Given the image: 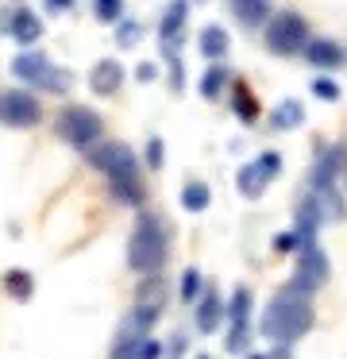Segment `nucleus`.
I'll return each mask as SVG.
<instances>
[{
  "label": "nucleus",
  "instance_id": "obj_1",
  "mask_svg": "<svg viewBox=\"0 0 347 359\" xmlns=\"http://www.w3.org/2000/svg\"><path fill=\"white\" fill-rule=\"evenodd\" d=\"M316 313H313V302H308V294L301 286H285L274 294V302L266 305V313H262V325L259 332L266 336V340L274 344H297L301 336L313 328Z\"/></svg>",
  "mask_w": 347,
  "mask_h": 359
},
{
  "label": "nucleus",
  "instance_id": "obj_2",
  "mask_svg": "<svg viewBox=\"0 0 347 359\" xmlns=\"http://www.w3.org/2000/svg\"><path fill=\"white\" fill-rule=\"evenodd\" d=\"M89 163L108 174V189L116 201L139 205L143 201V186H139V158L128 143H104V147L89 151Z\"/></svg>",
  "mask_w": 347,
  "mask_h": 359
},
{
  "label": "nucleus",
  "instance_id": "obj_3",
  "mask_svg": "<svg viewBox=\"0 0 347 359\" xmlns=\"http://www.w3.org/2000/svg\"><path fill=\"white\" fill-rule=\"evenodd\" d=\"M166 248H170V236H166L162 217L143 212V217H139V224H135V232H131V240H128V263H131V271L158 274L162 263H166Z\"/></svg>",
  "mask_w": 347,
  "mask_h": 359
},
{
  "label": "nucleus",
  "instance_id": "obj_4",
  "mask_svg": "<svg viewBox=\"0 0 347 359\" xmlns=\"http://www.w3.org/2000/svg\"><path fill=\"white\" fill-rule=\"evenodd\" d=\"M100 132H104L100 116H97L93 109H85V104H69V109L58 112V135L69 143V147L89 151L93 143L100 140Z\"/></svg>",
  "mask_w": 347,
  "mask_h": 359
},
{
  "label": "nucleus",
  "instance_id": "obj_5",
  "mask_svg": "<svg viewBox=\"0 0 347 359\" xmlns=\"http://www.w3.org/2000/svg\"><path fill=\"white\" fill-rule=\"evenodd\" d=\"M266 47L274 55H297L301 47H308V27L297 12H278L266 24Z\"/></svg>",
  "mask_w": 347,
  "mask_h": 359
},
{
  "label": "nucleus",
  "instance_id": "obj_6",
  "mask_svg": "<svg viewBox=\"0 0 347 359\" xmlns=\"http://www.w3.org/2000/svg\"><path fill=\"white\" fill-rule=\"evenodd\" d=\"M332 266H328V255L320 251V243L308 240L297 248V274H293V286H301L305 294H316V290L328 282Z\"/></svg>",
  "mask_w": 347,
  "mask_h": 359
},
{
  "label": "nucleus",
  "instance_id": "obj_7",
  "mask_svg": "<svg viewBox=\"0 0 347 359\" xmlns=\"http://www.w3.org/2000/svg\"><path fill=\"white\" fill-rule=\"evenodd\" d=\"M12 74H15V78H23V81H31V86L50 89V93H66V89H69V74L66 70H54L43 55H20L12 62Z\"/></svg>",
  "mask_w": 347,
  "mask_h": 359
},
{
  "label": "nucleus",
  "instance_id": "obj_8",
  "mask_svg": "<svg viewBox=\"0 0 347 359\" xmlns=\"http://www.w3.org/2000/svg\"><path fill=\"white\" fill-rule=\"evenodd\" d=\"M0 112H4V128H35L39 120H43L39 101L31 93H23V89H8Z\"/></svg>",
  "mask_w": 347,
  "mask_h": 359
},
{
  "label": "nucleus",
  "instance_id": "obj_9",
  "mask_svg": "<svg viewBox=\"0 0 347 359\" xmlns=\"http://www.w3.org/2000/svg\"><path fill=\"white\" fill-rule=\"evenodd\" d=\"M89 86H93V93L112 97L116 89L123 86V66L116 62V58H100V62L93 66V74H89Z\"/></svg>",
  "mask_w": 347,
  "mask_h": 359
},
{
  "label": "nucleus",
  "instance_id": "obj_10",
  "mask_svg": "<svg viewBox=\"0 0 347 359\" xmlns=\"http://www.w3.org/2000/svg\"><path fill=\"white\" fill-rule=\"evenodd\" d=\"M8 35H12L15 43H35L39 35H43V20L35 16L31 8H15L12 16H8Z\"/></svg>",
  "mask_w": 347,
  "mask_h": 359
},
{
  "label": "nucleus",
  "instance_id": "obj_11",
  "mask_svg": "<svg viewBox=\"0 0 347 359\" xmlns=\"http://www.w3.org/2000/svg\"><path fill=\"white\" fill-rule=\"evenodd\" d=\"M228 317V309H224V302L216 297V290H205V297L197 302V328L200 332H216L220 328V320Z\"/></svg>",
  "mask_w": 347,
  "mask_h": 359
},
{
  "label": "nucleus",
  "instance_id": "obj_12",
  "mask_svg": "<svg viewBox=\"0 0 347 359\" xmlns=\"http://www.w3.org/2000/svg\"><path fill=\"white\" fill-rule=\"evenodd\" d=\"M305 58H308L313 66H320V70H332V66L343 62V50H339L332 39H313V43L305 47Z\"/></svg>",
  "mask_w": 347,
  "mask_h": 359
},
{
  "label": "nucleus",
  "instance_id": "obj_13",
  "mask_svg": "<svg viewBox=\"0 0 347 359\" xmlns=\"http://www.w3.org/2000/svg\"><path fill=\"white\" fill-rule=\"evenodd\" d=\"M231 12H236L239 24L259 27L262 20H266V12H270V0H231Z\"/></svg>",
  "mask_w": 347,
  "mask_h": 359
},
{
  "label": "nucleus",
  "instance_id": "obj_14",
  "mask_svg": "<svg viewBox=\"0 0 347 359\" xmlns=\"http://www.w3.org/2000/svg\"><path fill=\"white\" fill-rule=\"evenodd\" d=\"M224 50H228V35H224L220 24H208L205 32H200V55L212 58V62H220Z\"/></svg>",
  "mask_w": 347,
  "mask_h": 359
},
{
  "label": "nucleus",
  "instance_id": "obj_15",
  "mask_svg": "<svg viewBox=\"0 0 347 359\" xmlns=\"http://www.w3.org/2000/svg\"><path fill=\"white\" fill-rule=\"evenodd\" d=\"M266 182H270V178L259 170V163H247L243 170H239V194L251 197V201H254V197H259L262 189H266Z\"/></svg>",
  "mask_w": 347,
  "mask_h": 359
},
{
  "label": "nucleus",
  "instance_id": "obj_16",
  "mask_svg": "<svg viewBox=\"0 0 347 359\" xmlns=\"http://www.w3.org/2000/svg\"><path fill=\"white\" fill-rule=\"evenodd\" d=\"M162 302H166V286H162V278L147 274V282H139V290H135V305H151V309H162Z\"/></svg>",
  "mask_w": 347,
  "mask_h": 359
},
{
  "label": "nucleus",
  "instance_id": "obj_17",
  "mask_svg": "<svg viewBox=\"0 0 347 359\" xmlns=\"http://www.w3.org/2000/svg\"><path fill=\"white\" fill-rule=\"evenodd\" d=\"M185 16H189V4H185V0H174V4L166 8V16H162V43L177 39V32H182Z\"/></svg>",
  "mask_w": 347,
  "mask_h": 359
},
{
  "label": "nucleus",
  "instance_id": "obj_18",
  "mask_svg": "<svg viewBox=\"0 0 347 359\" xmlns=\"http://www.w3.org/2000/svg\"><path fill=\"white\" fill-rule=\"evenodd\" d=\"M208 201H212V194H208V186H200V182H189V186L182 189V209L185 212H205Z\"/></svg>",
  "mask_w": 347,
  "mask_h": 359
},
{
  "label": "nucleus",
  "instance_id": "obj_19",
  "mask_svg": "<svg viewBox=\"0 0 347 359\" xmlns=\"http://www.w3.org/2000/svg\"><path fill=\"white\" fill-rule=\"evenodd\" d=\"M251 290L247 286H236V294H231V302H228V317H231V325H247V317H251Z\"/></svg>",
  "mask_w": 347,
  "mask_h": 359
},
{
  "label": "nucleus",
  "instance_id": "obj_20",
  "mask_svg": "<svg viewBox=\"0 0 347 359\" xmlns=\"http://www.w3.org/2000/svg\"><path fill=\"white\" fill-rule=\"evenodd\" d=\"M301 120H305V112H301V104L297 101H282L274 109V116H270V124L278 128V132H285V128H297Z\"/></svg>",
  "mask_w": 347,
  "mask_h": 359
},
{
  "label": "nucleus",
  "instance_id": "obj_21",
  "mask_svg": "<svg viewBox=\"0 0 347 359\" xmlns=\"http://www.w3.org/2000/svg\"><path fill=\"white\" fill-rule=\"evenodd\" d=\"M336 170H339V151H324L320 163H316V170H313V186H316V189H320V186H332Z\"/></svg>",
  "mask_w": 347,
  "mask_h": 359
},
{
  "label": "nucleus",
  "instance_id": "obj_22",
  "mask_svg": "<svg viewBox=\"0 0 347 359\" xmlns=\"http://www.w3.org/2000/svg\"><path fill=\"white\" fill-rule=\"evenodd\" d=\"M224 81H228V70H224V66H208L205 78H200V97H205V101H216Z\"/></svg>",
  "mask_w": 347,
  "mask_h": 359
},
{
  "label": "nucleus",
  "instance_id": "obj_23",
  "mask_svg": "<svg viewBox=\"0 0 347 359\" xmlns=\"http://www.w3.org/2000/svg\"><path fill=\"white\" fill-rule=\"evenodd\" d=\"M4 282H8V294L20 297V302H27V297L35 294V278H31L27 271H8Z\"/></svg>",
  "mask_w": 347,
  "mask_h": 359
},
{
  "label": "nucleus",
  "instance_id": "obj_24",
  "mask_svg": "<svg viewBox=\"0 0 347 359\" xmlns=\"http://www.w3.org/2000/svg\"><path fill=\"white\" fill-rule=\"evenodd\" d=\"M231 109H236L243 120H254V116H259V104H254V97H251V89H247V86H236V97H231Z\"/></svg>",
  "mask_w": 347,
  "mask_h": 359
},
{
  "label": "nucleus",
  "instance_id": "obj_25",
  "mask_svg": "<svg viewBox=\"0 0 347 359\" xmlns=\"http://www.w3.org/2000/svg\"><path fill=\"white\" fill-rule=\"evenodd\" d=\"M139 344H143V340H131V336L123 332L120 340H116V348H112V355H108V359H139Z\"/></svg>",
  "mask_w": 347,
  "mask_h": 359
},
{
  "label": "nucleus",
  "instance_id": "obj_26",
  "mask_svg": "<svg viewBox=\"0 0 347 359\" xmlns=\"http://www.w3.org/2000/svg\"><path fill=\"white\" fill-rule=\"evenodd\" d=\"M123 16V0H97V20L100 24H112Z\"/></svg>",
  "mask_w": 347,
  "mask_h": 359
},
{
  "label": "nucleus",
  "instance_id": "obj_27",
  "mask_svg": "<svg viewBox=\"0 0 347 359\" xmlns=\"http://www.w3.org/2000/svg\"><path fill=\"white\" fill-rule=\"evenodd\" d=\"M247 344H251L247 325H231V332H228V351H231V355H236V351H247Z\"/></svg>",
  "mask_w": 347,
  "mask_h": 359
},
{
  "label": "nucleus",
  "instance_id": "obj_28",
  "mask_svg": "<svg viewBox=\"0 0 347 359\" xmlns=\"http://www.w3.org/2000/svg\"><path fill=\"white\" fill-rule=\"evenodd\" d=\"M197 294H200V274L189 266V271H182V297H185V302H193Z\"/></svg>",
  "mask_w": 347,
  "mask_h": 359
},
{
  "label": "nucleus",
  "instance_id": "obj_29",
  "mask_svg": "<svg viewBox=\"0 0 347 359\" xmlns=\"http://www.w3.org/2000/svg\"><path fill=\"white\" fill-rule=\"evenodd\" d=\"M254 163H259V170L266 174V178H278V170H282V155H278V151H266V155H259Z\"/></svg>",
  "mask_w": 347,
  "mask_h": 359
},
{
  "label": "nucleus",
  "instance_id": "obj_30",
  "mask_svg": "<svg viewBox=\"0 0 347 359\" xmlns=\"http://www.w3.org/2000/svg\"><path fill=\"white\" fill-rule=\"evenodd\" d=\"M313 93L320 97V101H339V86L332 78H316L313 81Z\"/></svg>",
  "mask_w": 347,
  "mask_h": 359
},
{
  "label": "nucleus",
  "instance_id": "obj_31",
  "mask_svg": "<svg viewBox=\"0 0 347 359\" xmlns=\"http://www.w3.org/2000/svg\"><path fill=\"white\" fill-rule=\"evenodd\" d=\"M116 43H120V47H135L139 43V24H120V35H116Z\"/></svg>",
  "mask_w": 347,
  "mask_h": 359
},
{
  "label": "nucleus",
  "instance_id": "obj_32",
  "mask_svg": "<svg viewBox=\"0 0 347 359\" xmlns=\"http://www.w3.org/2000/svg\"><path fill=\"white\" fill-rule=\"evenodd\" d=\"M162 151H166V147H162V140L147 143V166H154V170H158V166H162Z\"/></svg>",
  "mask_w": 347,
  "mask_h": 359
},
{
  "label": "nucleus",
  "instance_id": "obj_33",
  "mask_svg": "<svg viewBox=\"0 0 347 359\" xmlns=\"http://www.w3.org/2000/svg\"><path fill=\"white\" fill-rule=\"evenodd\" d=\"M293 248H301L297 232H282V236L274 240V251H293Z\"/></svg>",
  "mask_w": 347,
  "mask_h": 359
},
{
  "label": "nucleus",
  "instance_id": "obj_34",
  "mask_svg": "<svg viewBox=\"0 0 347 359\" xmlns=\"http://www.w3.org/2000/svg\"><path fill=\"white\" fill-rule=\"evenodd\" d=\"M162 355V344L158 340H143L139 344V359H158Z\"/></svg>",
  "mask_w": 347,
  "mask_h": 359
},
{
  "label": "nucleus",
  "instance_id": "obj_35",
  "mask_svg": "<svg viewBox=\"0 0 347 359\" xmlns=\"http://www.w3.org/2000/svg\"><path fill=\"white\" fill-rule=\"evenodd\" d=\"M135 78H139V81H154V66H151V62H143V66L135 70Z\"/></svg>",
  "mask_w": 347,
  "mask_h": 359
},
{
  "label": "nucleus",
  "instance_id": "obj_36",
  "mask_svg": "<svg viewBox=\"0 0 347 359\" xmlns=\"http://www.w3.org/2000/svg\"><path fill=\"white\" fill-rule=\"evenodd\" d=\"M46 4H50V8H54V12H66V8H69V4H77V0H46Z\"/></svg>",
  "mask_w": 347,
  "mask_h": 359
},
{
  "label": "nucleus",
  "instance_id": "obj_37",
  "mask_svg": "<svg viewBox=\"0 0 347 359\" xmlns=\"http://www.w3.org/2000/svg\"><path fill=\"white\" fill-rule=\"evenodd\" d=\"M247 359H270V355H247Z\"/></svg>",
  "mask_w": 347,
  "mask_h": 359
},
{
  "label": "nucleus",
  "instance_id": "obj_38",
  "mask_svg": "<svg viewBox=\"0 0 347 359\" xmlns=\"http://www.w3.org/2000/svg\"><path fill=\"white\" fill-rule=\"evenodd\" d=\"M197 359H208V355H197Z\"/></svg>",
  "mask_w": 347,
  "mask_h": 359
}]
</instances>
